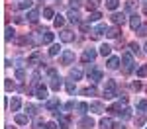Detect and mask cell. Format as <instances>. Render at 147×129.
<instances>
[{
  "instance_id": "cell-26",
  "label": "cell",
  "mask_w": 147,
  "mask_h": 129,
  "mask_svg": "<svg viewBox=\"0 0 147 129\" xmlns=\"http://www.w3.org/2000/svg\"><path fill=\"white\" fill-rule=\"evenodd\" d=\"M104 4H106V8H108V10H116V8L120 6V0H106Z\"/></svg>"
},
{
  "instance_id": "cell-49",
  "label": "cell",
  "mask_w": 147,
  "mask_h": 129,
  "mask_svg": "<svg viewBox=\"0 0 147 129\" xmlns=\"http://www.w3.org/2000/svg\"><path fill=\"white\" fill-rule=\"evenodd\" d=\"M112 129H125V125L122 123V121H118V123H114V127Z\"/></svg>"
},
{
  "instance_id": "cell-12",
  "label": "cell",
  "mask_w": 147,
  "mask_h": 129,
  "mask_svg": "<svg viewBox=\"0 0 147 129\" xmlns=\"http://www.w3.org/2000/svg\"><path fill=\"white\" fill-rule=\"evenodd\" d=\"M139 25H141V18H139L137 14H131V16H129V27H131L134 31H137Z\"/></svg>"
},
{
  "instance_id": "cell-48",
  "label": "cell",
  "mask_w": 147,
  "mask_h": 129,
  "mask_svg": "<svg viewBox=\"0 0 147 129\" xmlns=\"http://www.w3.org/2000/svg\"><path fill=\"white\" fill-rule=\"evenodd\" d=\"M129 49H131V53H137V51H139L137 43H129Z\"/></svg>"
},
{
  "instance_id": "cell-24",
  "label": "cell",
  "mask_w": 147,
  "mask_h": 129,
  "mask_svg": "<svg viewBox=\"0 0 147 129\" xmlns=\"http://www.w3.org/2000/svg\"><path fill=\"white\" fill-rule=\"evenodd\" d=\"M28 20L30 22H37L39 20V10H30L28 12Z\"/></svg>"
},
{
  "instance_id": "cell-56",
  "label": "cell",
  "mask_w": 147,
  "mask_h": 129,
  "mask_svg": "<svg viewBox=\"0 0 147 129\" xmlns=\"http://www.w3.org/2000/svg\"><path fill=\"white\" fill-rule=\"evenodd\" d=\"M6 129H14V127H6Z\"/></svg>"
},
{
  "instance_id": "cell-19",
  "label": "cell",
  "mask_w": 147,
  "mask_h": 129,
  "mask_svg": "<svg viewBox=\"0 0 147 129\" xmlns=\"http://www.w3.org/2000/svg\"><path fill=\"white\" fill-rule=\"evenodd\" d=\"M112 127H114V123L110 117H102L100 119V129H112Z\"/></svg>"
},
{
  "instance_id": "cell-54",
  "label": "cell",
  "mask_w": 147,
  "mask_h": 129,
  "mask_svg": "<svg viewBox=\"0 0 147 129\" xmlns=\"http://www.w3.org/2000/svg\"><path fill=\"white\" fill-rule=\"evenodd\" d=\"M139 88H141V82H139V80L134 82V90H139Z\"/></svg>"
},
{
  "instance_id": "cell-4",
  "label": "cell",
  "mask_w": 147,
  "mask_h": 129,
  "mask_svg": "<svg viewBox=\"0 0 147 129\" xmlns=\"http://www.w3.org/2000/svg\"><path fill=\"white\" fill-rule=\"evenodd\" d=\"M59 39H61L63 43H71V41H75V33H73L71 29H61V33H59Z\"/></svg>"
},
{
  "instance_id": "cell-47",
  "label": "cell",
  "mask_w": 147,
  "mask_h": 129,
  "mask_svg": "<svg viewBox=\"0 0 147 129\" xmlns=\"http://www.w3.org/2000/svg\"><path fill=\"white\" fill-rule=\"evenodd\" d=\"M136 125H139V127H141V125H145V117H143V116L137 117V119H136Z\"/></svg>"
},
{
  "instance_id": "cell-39",
  "label": "cell",
  "mask_w": 147,
  "mask_h": 129,
  "mask_svg": "<svg viewBox=\"0 0 147 129\" xmlns=\"http://www.w3.org/2000/svg\"><path fill=\"white\" fill-rule=\"evenodd\" d=\"M53 23H55V27H63V23H65V18H63V16H55Z\"/></svg>"
},
{
  "instance_id": "cell-42",
  "label": "cell",
  "mask_w": 147,
  "mask_h": 129,
  "mask_svg": "<svg viewBox=\"0 0 147 129\" xmlns=\"http://www.w3.org/2000/svg\"><path fill=\"white\" fill-rule=\"evenodd\" d=\"M98 2H100V0H86V8H88V10H94V8L98 6Z\"/></svg>"
},
{
  "instance_id": "cell-5",
  "label": "cell",
  "mask_w": 147,
  "mask_h": 129,
  "mask_svg": "<svg viewBox=\"0 0 147 129\" xmlns=\"http://www.w3.org/2000/svg\"><path fill=\"white\" fill-rule=\"evenodd\" d=\"M34 94H35L37 100H47V88L43 86V84H37V86L34 88Z\"/></svg>"
},
{
  "instance_id": "cell-37",
  "label": "cell",
  "mask_w": 147,
  "mask_h": 129,
  "mask_svg": "<svg viewBox=\"0 0 147 129\" xmlns=\"http://www.w3.org/2000/svg\"><path fill=\"white\" fill-rule=\"evenodd\" d=\"M120 116H122V119H129V117H131V110H129V108H124V110L120 112Z\"/></svg>"
},
{
  "instance_id": "cell-21",
  "label": "cell",
  "mask_w": 147,
  "mask_h": 129,
  "mask_svg": "<svg viewBox=\"0 0 147 129\" xmlns=\"http://www.w3.org/2000/svg\"><path fill=\"white\" fill-rule=\"evenodd\" d=\"M90 112H92V114H102L104 108H102L100 102H90Z\"/></svg>"
},
{
  "instance_id": "cell-3",
  "label": "cell",
  "mask_w": 147,
  "mask_h": 129,
  "mask_svg": "<svg viewBox=\"0 0 147 129\" xmlns=\"http://www.w3.org/2000/svg\"><path fill=\"white\" fill-rule=\"evenodd\" d=\"M88 80H92V82L102 80V70L96 69V67H90V69H88Z\"/></svg>"
},
{
  "instance_id": "cell-35",
  "label": "cell",
  "mask_w": 147,
  "mask_h": 129,
  "mask_svg": "<svg viewBox=\"0 0 147 129\" xmlns=\"http://www.w3.org/2000/svg\"><path fill=\"white\" fill-rule=\"evenodd\" d=\"M43 18H55V12H53V8H43Z\"/></svg>"
},
{
  "instance_id": "cell-2",
  "label": "cell",
  "mask_w": 147,
  "mask_h": 129,
  "mask_svg": "<svg viewBox=\"0 0 147 129\" xmlns=\"http://www.w3.org/2000/svg\"><path fill=\"white\" fill-rule=\"evenodd\" d=\"M122 63L125 67V72H131L134 70V59H131V53H124L122 55Z\"/></svg>"
},
{
  "instance_id": "cell-52",
  "label": "cell",
  "mask_w": 147,
  "mask_h": 129,
  "mask_svg": "<svg viewBox=\"0 0 147 129\" xmlns=\"http://www.w3.org/2000/svg\"><path fill=\"white\" fill-rule=\"evenodd\" d=\"M73 108H75V102H67L65 104V110H73Z\"/></svg>"
},
{
  "instance_id": "cell-28",
  "label": "cell",
  "mask_w": 147,
  "mask_h": 129,
  "mask_svg": "<svg viewBox=\"0 0 147 129\" xmlns=\"http://www.w3.org/2000/svg\"><path fill=\"white\" fill-rule=\"evenodd\" d=\"M59 53H61V45L53 43V45L49 47V55H51V57H55V55H59Z\"/></svg>"
},
{
  "instance_id": "cell-14",
  "label": "cell",
  "mask_w": 147,
  "mask_h": 129,
  "mask_svg": "<svg viewBox=\"0 0 147 129\" xmlns=\"http://www.w3.org/2000/svg\"><path fill=\"white\" fill-rule=\"evenodd\" d=\"M61 86H63V80H61L59 76H53L51 82H49V88H51V90H61Z\"/></svg>"
},
{
  "instance_id": "cell-31",
  "label": "cell",
  "mask_w": 147,
  "mask_h": 129,
  "mask_svg": "<svg viewBox=\"0 0 147 129\" xmlns=\"http://www.w3.org/2000/svg\"><path fill=\"white\" fill-rule=\"evenodd\" d=\"M32 4H34V2H30V0H22V2H18V8H20V10H30Z\"/></svg>"
},
{
  "instance_id": "cell-43",
  "label": "cell",
  "mask_w": 147,
  "mask_h": 129,
  "mask_svg": "<svg viewBox=\"0 0 147 129\" xmlns=\"http://www.w3.org/2000/svg\"><path fill=\"white\" fill-rule=\"evenodd\" d=\"M137 33H139V35H147V23H141V25H139Z\"/></svg>"
},
{
  "instance_id": "cell-17",
  "label": "cell",
  "mask_w": 147,
  "mask_h": 129,
  "mask_svg": "<svg viewBox=\"0 0 147 129\" xmlns=\"http://www.w3.org/2000/svg\"><path fill=\"white\" fill-rule=\"evenodd\" d=\"M69 20H71L73 23H79L80 22V14L77 10H73V8H71V10H69Z\"/></svg>"
},
{
  "instance_id": "cell-45",
  "label": "cell",
  "mask_w": 147,
  "mask_h": 129,
  "mask_svg": "<svg viewBox=\"0 0 147 129\" xmlns=\"http://www.w3.org/2000/svg\"><path fill=\"white\" fill-rule=\"evenodd\" d=\"M43 129H61V127H57V123H55V121H47Z\"/></svg>"
},
{
  "instance_id": "cell-41",
  "label": "cell",
  "mask_w": 147,
  "mask_h": 129,
  "mask_svg": "<svg viewBox=\"0 0 147 129\" xmlns=\"http://www.w3.org/2000/svg\"><path fill=\"white\" fill-rule=\"evenodd\" d=\"M100 18H102V14H100V12H96V10H94V12L90 14V18H88V22H98Z\"/></svg>"
},
{
  "instance_id": "cell-13",
  "label": "cell",
  "mask_w": 147,
  "mask_h": 129,
  "mask_svg": "<svg viewBox=\"0 0 147 129\" xmlns=\"http://www.w3.org/2000/svg\"><path fill=\"white\" fill-rule=\"evenodd\" d=\"M92 127H94V121L90 117H82L79 121V129H92Z\"/></svg>"
},
{
  "instance_id": "cell-6",
  "label": "cell",
  "mask_w": 147,
  "mask_h": 129,
  "mask_svg": "<svg viewBox=\"0 0 147 129\" xmlns=\"http://www.w3.org/2000/svg\"><path fill=\"white\" fill-rule=\"evenodd\" d=\"M125 104H127V98H122V100H120V102H116L108 112H110V114H120V112L125 108Z\"/></svg>"
},
{
  "instance_id": "cell-33",
  "label": "cell",
  "mask_w": 147,
  "mask_h": 129,
  "mask_svg": "<svg viewBox=\"0 0 147 129\" xmlns=\"http://www.w3.org/2000/svg\"><path fill=\"white\" fill-rule=\"evenodd\" d=\"M110 53H112V47H110V45H106V43H104V45H100V55L108 57Z\"/></svg>"
},
{
  "instance_id": "cell-30",
  "label": "cell",
  "mask_w": 147,
  "mask_h": 129,
  "mask_svg": "<svg viewBox=\"0 0 147 129\" xmlns=\"http://www.w3.org/2000/svg\"><path fill=\"white\" fill-rule=\"evenodd\" d=\"M77 110H79V114H82V116H84V114L90 110V106L84 104V102H80V104H77Z\"/></svg>"
},
{
  "instance_id": "cell-38",
  "label": "cell",
  "mask_w": 147,
  "mask_h": 129,
  "mask_svg": "<svg viewBox=\"0 0 147 129\" xmlns=\"http://www.w3.org/2000/svg\"><path fill=\"white\" fill-rule=\"evenodd\" d=\"M137 76H139V78H145L147 76V65H143V67L137 69Z\"/></svg>"
},
{
  "instance_id": "cell-57",
  "label": "cell",
  "mask_w": 147,
  "mask_h": 129,
  "mask_svg": "<svg viewBox=\"0 0 147 129\" xmlns=\"http://www.w3.org/2000/svg\"><path fill=\"white\" fill-rule=\"evenodd\" d=\"M145 14H147V6H145Z\"/></svg>"
},
{
  "instance_id": "cell-32",
  "label": "cell",
  "mask_w": 147,
  "mask_h": 129,
  "mask_svg": "<svg viewBox=\"0 0 147 129\" xmlns=\"http://www.w3.org/2000/svg\"><path fill=\"white\" fill-rule=\"evenodd\" d=\"M57 106H59V98H53V100H47L45 108H47V110H55Z\"/></svg>"
},
{
  "instance_id": "cell-7",
  "label": "cell",
  "mask_w": 147,
  "mask_h": 129,
  "mask_svg": "<svg viewBox=\"0 0 147 129\" xmlns=\"http://www.w3.org/2000/svg\"><path fill=\"white\" fill-rule=\"evenodd\" d=\"M41 33V43H47V45H53V39H55V35L51 33L49 29H43V31H39Z\"/></svg>"
},
{
  "instance_id": "cell-18",
  "label": "cell",
  "mask_w": 147,
  "mask_h": 129,
  "mask_svg": "<svg viewBox=\"0 0 147 129\" xmlns=\"http://www.w3.org/2000/svg\"><path fill=\"white\" fill-rule=\"evenodd\" d=\"M8 106H10V112H18V110H20V106H22V102H20V98H12Z\"/></svg>"
},
{
  "instance_id": "cell-11",
  "label": "cell",
  "mask_w": 147,
  "mask_h": 129,
  "mask_svg": "<svg viewBox=\"0 0 147 129\" xmlns=\"http://www.w3.org/2000/svg\"><path fill=\"white\" fill-rule=\"evenodd\" d=\"M96 55H98V53H96L94 49H84V53H82V61H84V63H92V61L96 59Z\"/></svg>"
},
{
  "instance_id": "cell-25",
  "label": "cell",
  "mask_w": 147,
  "mask_h": 129,
  "mask_svg": "<svg viewBox=\"0 0 147 129\" xmlns=\"http://www.w3.org/2000/svg\"><path fill=\"white\" fill-rule=\"evenodd\" d=\"M14 37H16L14 27H6V31H4V39H6V41H10V39H14Z\"/></svg>"
},
{
  "instance_id": "cell-46",
  "label": "cell",
  "mask_w": 147,
  "mask_h": 129,
  "mask_svg": "<svg viewBox=\"0 0 147 129\" xmlns=\"http://www.w3.org/2000/svg\"><path fill=\"white\" fill-rule=\"evenodd\" d=\"M4 86H6V90H14V88H16V86H14V82H10V78H6Z\"/></svg>"
},
{
  "instance_id": "cell-23",
  "label": "cell",
  "mask_w": 147,
  "mask_h": 129,
  "mask_svg": "<svg viewBox=\"0 0 147 129\" xmlns=\"http://www.w3.org/2000/svg\"><path fill=\"white\" fill-rule=\"evenodd\" d=\"M106 35H108L110 39H116V37L120 35V29H118L116 25H114V27H108V31H106Z\"/></svg>"
},
{
  "instance_id": "cell-22",
  "label": "cell",
  "mask_w": 147,
  "mask_h": 129,
  "mask_svg": "<svg viewBox=\"0 0 147 129\" xmlns=\"http://www.w3.org/2000/svg\"><path fill=\"white\" fill-rule=\"evenodd\" d=\"M37 63H41V53H34V55H32V57L28 59V65H37Z\"/></svg>"
},
{
  "instance_id": "cell-58",
  "label": "cell",
  "mask_w": 147,
  "mask_h": 129,
  "mask_svg": "<svg viewBox=\"0 0 147 129\" xmlns=\"http://www.w3.org/2000/svg\"><path fill=\"white\" fill-rule=\"evenodd\" d=\"M145 129H147V127H145Z\"/></svg>"
},
{
  "instance_id": "cell-16",
  "label": "cell",
  "mask_w": 147,
  "mask_h": 129,
  "mask_svg": "<svg viewBox=\"0 0 147 129\" xmlns=\"http://www.w3.org/2000/svg\"><path fill=\"white\" fill-rule=\"evenodd\" d=\"M28 119H30V117L26 116V114H16V117H14V121H16L18 125H28Z\"/></svg>"
},
{
  "instance_id": "cell-36",
  "label": "cell",
  "mask_w": 147,
  "mask_h": 129,
  "mask_svg": "<svg viewBox=\"0 0 147 129\" xmlns=\"http://www.w3.org/2000/svg\"><path fill=\"white\" fill-rule=\"evenodd\" d=\"M65 88H67L69 94H75V90H77V88H75V82H71V80L65 82Z\"/></svg>"
},
{
  "instance_id": "cell-10",
  "label": "cell",
  "mask_w": 147,
  "mask_h": 129,
  "mask_svg": "<svg viewBox=\"0 0 147 129\" xmlns=\"http://www.w3.org/2000/svg\"><path fill=\"white\" fill-rule=\"evenodd\" d=\"M106 31H108V25H106V23H100V25H96V27L92 29L90 33H92V37H94V39H98V37H100L102 33H106Z\"/></svg>"
},
{
  "instance_id": "cell-50",
  "label": "cell",
  "mask_w": 147,
  "mask_h": 129,
  "mask_svg": "<svg viewBox=\"0 0 147 129\" xmlns=\"http://www.w3.org/2000/svg\"><path fill=\"white\" fill-rule=\"evenodd\" d=\"M80 2H82V0H71V6L77 8V6H80Z\"/></svg>"
},
{
  "instance_id": "cell-9",
  "label": "cell",
  "mask_w": 147,
  "mask_h": 129,
  "mask_svg": "<svg viewBox=\"0 0 147 129\" xmlns=\"http://www.w3.org/2000/svg\"><path fill=\"white\" fill-rule=\"evenodd\" d=\"M73 61H75V53H73V51L67 49V51L61 53V63H63V65H71Z\"/></svg>"
},
{
  "instance_id": "cell-15",
  "label": "cell",
  "mask_w": 147,
  "mask_h": 129,
  "mask_svg": "<svg viewBox=\"0 0 147 129\" xmlns=\"http://www.w3.org/2000/svg\"><path fill=\"white\" fill-rule=\"evenodd\" d=\"M120 63H122V59H118V57H110L108 59V63H106V67H108V69H118V67H120Z\"/></svg>"
},
{
  "instance_id": "cell-8",
  "label": "cell",
  "mask_w": 147,
  "mask_h": 129,
  "mask_svg": "<svg viewBox=\"0 0 147 129\" xmlns=\"http://www.w3.org/2000/svg\"><path fill=\"white\" fill-rule=\"evenodd\" d=\"M112 22H114V25H124L125 23V14L124 12H114L112 14Z\"/></svg>"
},
{
  "instance_id": "cell-29",
  "label": "cell",
  "mask_w": 147,
  "mask_h": 129,
  "mask_svg": "<svg viewBox=\"0 0 147 129\" xmlns=\"http://www.w3.org/2000/svg\"><path fill=\"white\" fill-rule=\"evenodd\" d=\"M71 78L80 80V78H82V70H80V69H71Z\"/></svg>"
},
{
  "instance_id": "cell-53",
  "label": "cell",
  "mask_w": 147,
  "mask_h": 129,
  "mask_svg": "<svg viewBox=\"0 0 147 129\" xmlns=\"http://www.w3.org/2000/svg\"><path fill=\"white\" fill-rule=\"evenodd\" d=\"M80 29H82V31H88V23H86V22L80 23Z\"/></svg>"
},
{
  "instance_id": "cell-20",
  "label": "cell",
  "mask_w": 147,
  "mask_h": 129,
  "mask_svg": "<svg viewBox=\"0 0 147 129\" xmlns=\"http://www.w3.org/2000/svg\"><path fill=\"white\" fill-rule=\"evenodd\" d=\"M57 117H59V127L69 129V117L67 116H59V112H57Z\"/></svg>"
},
{
  "instance_id": "cell-51",
  "label": "cell",
  "mask_w": 147,
  "mask_h": 129,
  "mask_svg": "<svg viewBox=\"0 0 147 129\" xmlns=\"http://www.w3.org/2000/svg\"><path fill=\"white\" fill-rule=\"evenodd\" d=\"M47 74L53 78V76H57V70H55V69H49V70H47Z\"/></svg>"
},
{
  "instance_id": "cell-55",
  "label": "cell",
  "mask_w": 147,
  "mask_h": 129,
  "mask_svg": "<svg viewBox=\"0 0 147 129\" xmlns=\"http://www.w3.org/2000/svg\"><path fill=\"white\" fill-rule=\"evenodd\" d=\"M143 49H145V53H147V43H145V47H143Z\"/></svg>"
},
{
  "instance_id": "cell-27",
  "label": "cell",
  "mask_w": 147,
  "mask_h": 129,
  "mask_svg": "<svg viewBox=\"0 0 147 129\" xmlns=\"http://www.w3.org/2000/svg\"><path fill=\"white\" fill-rule=\"evenodd\" d=\"M26 112H28V116H37V108H35L34 104H26Z\"/></svg>"
},
{
  "instance_id": "cell-44",
  "label": "cell",
  "mask_w": 147,
  "mask_h": 129,
  "mask_svg": "<svg viewBox=\"0 0 147 129\" xmlns=\"http://www.w3.org/2000/svg\"><path fill=\"white\" fill-rule=\"evenodd\" d=\"M16 78H18V80H24V78H26V72H24L22 69H18L16 70Z\"/></svg>"
},
{
  "instance_id": "cell-40",
  "label": "cell",
  "mask_w": 147,
  "mask_h": 129,
  "mask_svg": "<svg viewBox=\"0 0 147 129\" xmlns=\"http://www.w3.org/2000/svg\"><path fill=\"white\" fill-rule=\"evenodd\" d=\"M82 94H84V96H96V88H94V86H88V88L82 90Z\"/></svg>"
},
{
  "instance_id": "cell-1",
  "label": "cell",
  "mask_w": 147,
  "mask_h": 129,
  "mask_svg": "<svg viewBox=\"0 0 147 129\" xmlns=\"http://www.w3.org/2000/svg\"><path fill=\"white\" fill-rule=\"evenodd\" d=\"M118 94H116V82L114 80H106V86H104V98L106 100H112L116 98Z\"/></svg>"
},
{
  "instance_id": "cell-34",
  "label": "cell",
  "mask_w": 147,
  "mask_h": 129,
  "mask_svg": "<svg viewBox=\"0 0 147 129\" xmlns=\"http://www.w3.org/2000/svg\"><path fill=\"white\" fill-rule=\"evenodd\" d=\"M137 110L143 112V114H147V100H139V102H137Z\"/></svg>"
}]
</instances>
